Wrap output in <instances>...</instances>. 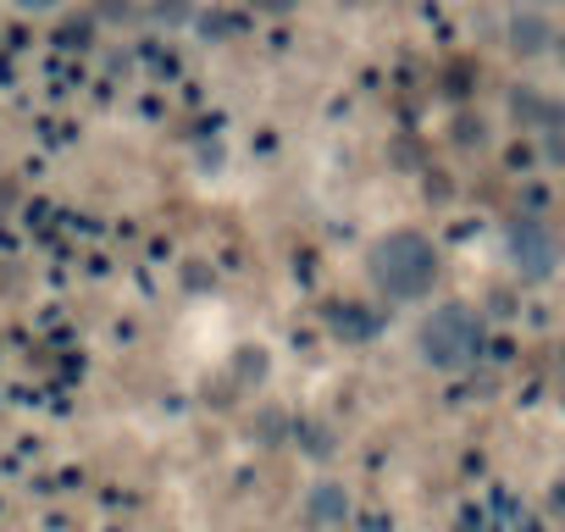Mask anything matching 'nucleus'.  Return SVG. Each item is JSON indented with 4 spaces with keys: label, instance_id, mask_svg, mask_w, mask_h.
Returning <instances> with one entry per match:
<instances>
[{
    "label": "nucleus",
    "instance_id": "f257e3e1",
    "mask_svg": "<svg viewBox=\"0 0 565 532\" xmlns=\"http://www.w3.org/2000/svg\"><path fill=\"white\" fill-rule=\"evenodd\" d=\"M438 273H444V260H438V244L422 233V227H394L372 244L366 255V278L383 300L394 306H422L433 289H438Z\"/></svg>",
    "mask_w": 565,
    "mask_h": 532
},
{
    "label": "nucleus",
    "instance_id": "f03ea898",
    "mask_svg": "<svg viewBox=\"0 0 565 532\" xmlns=\"http://www.w3.org/2000/svg\"><path fill=\"white\" fill-rule=\"evenodd\" d=\"M416 350H422V361L438 366V372L471 366V355L482 350V322H477V311H471V306H438V311L422 322Z\"/></svg>",
    "mask_w": 565,
    "mask_h": 532
},
{
    "label": "nucleus",
    "instance_id": "7ed1b4c3",
    "mask_svg": "<svg viewBox=\"0 0 565 532\" xmlns=\"http://www.w3.org/2000/svg\"><path fill=\"white\" fill-rule=\"evenodd\" d=\"M504 244H510V260H515L521 278H548L554 273V233L543 222H532V216L515 222Z\"/></svg>",
    "mask_w": 565,
    "mask_h": 532
},
{
    "label": "nucleus",
    "instance_id": "20e7f679",
    "mask_svg": "<svg viewBox=\"0 0 565 532\" xmlns=\"http://www.w3.org/2000/svg\"><path fill=\"white\" fill-rule=\"evenodd\" d=\"M306 521H311L317 532L344 526V521H350V488H344V482H333V477L311 482V493H306Z\"/></svg>",
    "mask_w": 565,
    "mask_h": 532
},
{
    "label": "nucleus",
    "instance_id": "39448f33",
    "mask_svg": "<svg viewBox=\"0 0 565 532\" xmlns=\"http://www.w3.org/2000/svg\"><path fill=\"white\" fill-rule=\"evenodd\" d=\"M23 12H51V7H62V0H18Z\"/></svg>",
    "mask_w": 565,
    "mask_h": 532
},
{
    "label": "nucleus",
    "instance_id": "423d86ee",
    "mask_svg": "<svg viewBox=\"0 0 565 532\" xmlns=\"http://www.w3.org/2000/svg\"><path fill=\"white\" fill-rule=\"evenodd\" d=\"M260 7H271V12H282V7H289V0H260Z\"/></svg>",
    "mask_w": 565,
    "mask_h": 532
}]
</instances>
